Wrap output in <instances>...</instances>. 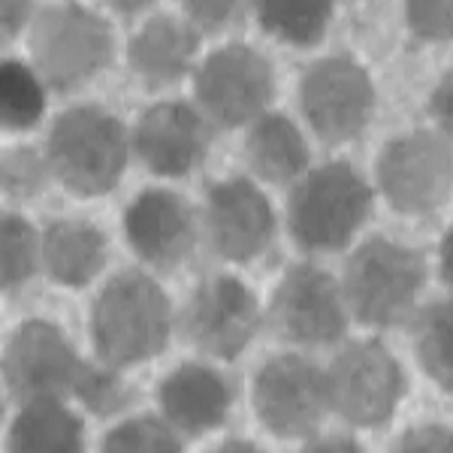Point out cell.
I'll return each mask as SVG.
<instances>
[{"label": "cell", "instance_id": "obj_1", "mask_svg": "<svg viewBox=\"0 0 453 453\" xmlns=\"http://www.w3.org/2000/svg\"><path fill=\"white\" fill-rule=\"evenodd\" d=\"M170 299L149 275L121 273L104 288L91 311V333L106 366H134L170 345Z\"/></svg>", "mask_w": 453, "mask_h": 453}, {"label": "cell", "instance_id": "obj_2", "mask_svg": "<svg viewBox=\"0 0 453 453\" xmlns=\"http://www.w3.org/2000/svg\"><path fill=\"white\" fill-rule=\"evenodd\" d=\"M49 164L73 194L100 196L119 185L127 166V130L100 106L67 109L49 136Z\"/></svg>", "mask_w": 453, "mask_h": 453}, {"label": "cell", "instance_id": "obj_3", "mask_svg": "<svg viewBox=\"0 0 453 453\" xmlns=\"http://www.w3.org/2000/svg\"><path fill=\"white\" fill-rule=\"evenodd\" d=\"M372 211V191L345 160L303 175L288 203V226L299 248L339 251Z\"/></svg>", "mask_w": 453, "mask_h": 453}, {"label": "cell", "instance_id": "obj_4", "mask_svg": "<svg viewBox=\"0 0 453 453\" xmlns=\"http://www.w3.org/2000/svg\"><path fill=\"white\" fill-rule=\"evenodd\" d=\"M423 281L426 263L418 251L381 236L369 239L348 260V309L369 326H396L414 311Z\"/></svg>", "mask_w": 453, "mask_h": 453}, {"label": "cell", "instance_id": "obj_5", "mask_svg": "<svg viewBox=\"0 0 453 453\" xmlns=\"http://www.w3.org/2000/svg\"><path fill=\"white\" fill-rule=\"evenodd\" d=\"M31 55L49 85L70 91L112 61V31L97 12L79 4L49 6L34 25Z\"/></svg>", "mask_w": 453, "mask_h": 453}, {"label": "cell", "instance_id": "obj_6", "mask_svg": "<svg viewBox=\"0 0 453 453\" xmlns=\"http://www.w3.org/2000/svg\"><path fill=\"white\" fill-rule=\"evenodd\" d=\"M378 185L405 215L441 209L453 194V149L429 130L399 136L378 157Z\"/></svg>", "mask_w": 453, "mask_h": 453}, {"label": "cell", "instance_id": "obj_7", "mask_svg": "<svg viewBox=\"0 0 453 453\" xmlns=\"http://www.w3.org/2000/svg\"><path fill=\"white\" fill-rule=\"evenodd\" d=\"M326 384H330L333 411L357 426L387 423L405 393V378L396 357L381 342L348 345L333 360Z\"/></svg>", "mask_w": 453, "mask_h": 453}, {"label": "cell", "instance_id": "obj_8", "mask_svg": "<svg viewBox=\"0 0 453 453\" xmlns=\"http://www.w3.org/2000/svg\"><path fill=\"white\" fill-rule=\"evenodd\" d=\"M254 408L263 426L279 438L314 435L324 414L333 408L326 372L294 354L275 357L254 381Z\"/></svg>", "mask_w": 453, "mask_h": 453}, {"label": "cell", "instance_id": "obj_9", "mask_svg": "<svg viewBox=\"0 0 453 453\" xmlns=\"http://www.w3.org/2000/svg\"><path fill=\"white\" fill-rule=\"evenodd\" d=\"M299 97L314 134L326 142H348L360 136L375 112V88L369 73L350 58H324L305 70Z\"/></svg>", "mask_w": 453, "mask_h": 453}, {"label": "cell", "instance_id": "obj_10", "mask_svg": "<svg viewBox=\"0 0 453 453\" xmlns=\"http://www.w3.org/2000/svg\"><path fill=\"white\" fill-rule=\"evenodd\" d=\"M196 97L224 127L257 121L273 100V67L251 46H224L196 73Z\"/></svg>", "mask_w": 453, "mask_h": 453}, {"label": "cell", "instance_id": "obj_11", "mask_svg": "<svg viewBox=\"0 0 453 453\" xmlns=\"http://www.w3.org/2000/svg\"><path fill=\"white\" fill-rule=\"evenodd\" d=\"M269 318L281 339L330 345L348 330V299L324 269L294 266L275 288Z\"/></svg>", "mask_w": 453, "mask_h": 453}, {"label": "cell", "instance_id": "obj_12", "mask_svg": "<svg viewBox=\"0 0 453 453\" xmlns=\"http://www.w3.org/2000/svg\"><path fill=\"white\" fill-rule=\"evenodd\" d=\"M181 326L191 345L221 360H233L260 326L257 299L239 279L215 275L194 290Z\"/></svg>", "mask_w": 453, "mask_h": 453}, {"label": "cell", "instance_id": "obj_13", "mask_svg": "<svg viewBox=\"0 0 453 453\" xmlns=\"http://www.w3.org/2000/svg\"><path fill=\"white\" fill-rule=\"evenodd\" d=\"M82 369L85 363L64 333L46 320L21 324L4 354V378L21 402L73 393Z\"/></svg>", "mask_w": 453, "mask_h": 453}, {"label": "cell", "instance_id": "obj_14", "mask_svg": "<svg viewBox=\"0 0 453 453\" xmlns=\"http://www.w3.org/2000/svg\"><path fill=\"white\" fill-rule=\"evenodd\" d=\"M206 226L221 257L248 263L273 242L275 215L266 196L248 179H226L206 191Z\"/></svg>", "mask_w": 453, "mask_h": 453}, {"label": "cell", "instance_id": "obj_15", "mask_svg": "<svg viewBox=\"0 0 453 453\" xmlns=\"http://www.w3.org/2000/svg\"><path fill=\"white\" fill-rule=\"evenodd\" d=\"M211 127L188 104H157L136 121L134 149L151 173L188 175L206 160Z\"/></svg>", "mask_w": 453, "mask_h": 453}, {"label": "cell", "instance_id": "obj_16", "mask_svg": "<svg viewBox=\"0 0 453 453\" xmlns=\"http://www.w3.org/2000/svg\"><path fill=\"white\" fill-rule=\"evenodd\" d=\"M130 248L157 269H175L196 242L194 211L175 191L149 188L136 196L124 218Z\"/></svg>", "mask_w": 453, "mask_h": 453}, {"label": "cell", "instance_id": "obj_17", "mask_svg": "<svg viewBox=\"0 0 453 453\" xmlns=\"http://www.w3.org/2000/svg\"><path fill=\"white\" fill-rule=\"evenodd\" d=\"M157 402L170 426L185 435H203L224 423L233 390L221 372L200 363H185L160 381Z\"/></svg>", "mask_w": 453, "mask_h": 453}, {"label": "cell", "instance_id": "obj_18", "mask_svg": "<svg viewBox=\"0 0 453 453\" xmlns=\"http://www.w3.org/2000/svg\"><path fill=\"white\" fill-rule=\"evenodd\" d=\"M200 36L191 25L170 16H157L130 40V67L149 85H170L191 67Z\"/></svg>", "mask_w": 453, "mask_h": 453}, {"label": "cell", "instance_id": "obj_19", "mask_svg": "<svg viewBox=\"0 0 453 453\" xmlns=\"http://www.w3.org/2000/svg\"><path fill=\"white\" fill-rule=\"evenodd\" d=\"M106 263V236L85 221H55L42 236V266L67 288H85Z\"/></svg>", "mask_w": 453, "mask_h": 453}, {"label": "cell", "instance_id": "obj_20", "mask_svg": "<svg viewBox=\"0 0 453 453\" xmlns=\"http://www.w3.org/2000/svg\"><path fill=\"white\" fill-rule=\"evenodd\" d=\"M10 448L21 453H76L82 450V420L67 411L61 396H34L12 420Z\"/></svg>", "mask_w": 453, "mask_h": 453}, {"label": "cell", "instance_id": "obj_21", "mask_svg": "<svg viewBox=\"0 0 453 453\" xmlns=\"http://www.w3.org/2000/svg\"><path fill=\"white\" fill-rule=\"evenodd\" d=\"M245 151L251 170L273 185H288L309 166V145L284 115H260L248 134Z\"/></svg>", "mask_w": 453, "mask_h": 453}, {"label": "cell", "instance_id": "obj_22", "mask_svg": "<svg viewBox=\"0 0 453 453\" xmlns=\"http://www.w3.org/2000/svg\"><path fill=\"white\" fill-rule=\"evenodd\" d=\"M257 19L275 40L314 46L333 19V0H257Z\"/></svg>", "mask_w": 453, "mask_h": 453}, {"label": "cell", "instance_id": "obj_23", "mask_svg": "<svg viewBox=\"0 0 453 453\" xmlns=\"http://www.w3.org/2000/svg\"><path fill=\"white\" fill-rule=\"evenodd\" d=\"M420 366L441 390H453V299L433 303L418 318Z\"/></svg>", "mask_w": 453, "mask_h": 453}, {"label": "cell", "instance_id": "obj_24", "mask_svg": "<svg viewBox=\"0 0 453 453\" xmlns=\"http://www.w3.org/2000/svg\"><path fill=\"white\" fill-rule=\"evenodd\" d=\"M46 112L42 82L25 64L4 61L0 67V119L6 130H27Z\"/></svg>", "mask_w": 453, "mask_h": 453}, {"label": "cell", "instance_id": "obj_25", "mask_svg": "<svg viewBox=\"0 0 453 453\" xmlns=\"http://www.w3.org/2000/svg\"><path fill=\"white\" fill-rule=\"evenodd\" d=\"M42 260V242L36 236V230L25 218L19 215H4L0 224V273H4V288L16 290L27 279H34V273L40 269Z\"/></svg>", "mask_w": 453, "mask_h": 453}, {"label": "cell", "instance_id": "obj_26", "mask_svg": "<svg viewBox=\"0 0 453 453\" xmlns=\"http://www.w3.org/2000/svg\"><path fill=\"white\" fill-rule=\"evenodd\" d=\"M106 450H121V453H175L181 450L179 435L173 433V426L160 423L155 418H140V420H127L121 426H115L104 441Z\"/></svg>", "mask_w": 453, "mask_h": 453}, {"label": "cell", "instance_id": "obj_27", "mask_svg": "<svg viewBox=\"0 0 453 453\" xmlns=\"http://www.w3.org/2000/svg\"><path fill=\"white\" fill-rule=\"evenodd\" d=\"M115 366H88L82 369V375H79L76 387H73V396H76L88 411H94L97 418H106V414H115L121 411L124 405H127L130 393L127 387L119 375L112 372Z\"/></svg>", "mask_w": 453, "mask_h": 453}, {"label": "cell", "instance_id": "obj_28", "mask_svg": "<svg viewBox=\"0 0 453 453\" xmlns=\"http://www.w3.org/2000/svg\"><path fill=\"white\" fill-rule=\"evenodd\" d=\"M52 164L42 160L36 151H10L4 160V188L12 196H34L40 188H46Z\"/></svg>", "mask_w": 453, "mask_h": 453}, {"label": "cell", "instance_id": "obj_29", "mask_svg": "<svg viewBox=\"0 0 453 453\" xmlns=\"http://www.w3.org/2000/svg\"><path fill=\"white\" fill-rule=\"evenodd\" d=\"M408 25L423 40H450L453 0H405Z\"/></svg>", "mask_w": 453, "mask_h": 453}, {"label": "cell", "instance_id": "obj_30", "mask_svg": "<svg viewBox=\"0 0 453 453\" xmlns=\"http://www.w3.org/2000/svg\"><path fill=\"white\" fill-rule=\"evenodd\" d=\"M245 0H185V10L194 25L206 31H221L230 21L242 16Z\"/></svg>", "mask_w": 453, "mask_h": 453}, {"label": "cell", "instance_id": "obj_31", "mask_svg": "<svg viewBox=\"0 0 453 453\" xmlns=\"http://www.w3.org/2000/svg\"><path fill=\"white\" fill-rule=\"evenodd\" d=\"M399 450H441L450 453L453 450V429L448 426H418V429H408L405 435L399 438L396 444Z\"/></svg>", "mask_w": 453, "mask_h": 453}, {"label": "cell", "instance_id": "obj_32", "mask_svg": "<svg viewBox=\"0 0 453 453\" xmlns=\"http://www.w3.org/2000/svg\"><path fill=\"white\" fill-rule=\"evenodd\" d=\"M429 115L438 121V127L453 140V67L444 73L441 82L435 85L433 97H429Z\"/></svg>", "mask_w": 453, "mask_h": 453}, {"label": "cell", "instance_id": "obj_33", "mask_svg": "<svg viewBox=\"0 0 453 453\" xmlns=\"http://www.w3.org/2000/svg\"><path fill=\"white\" fill-rule=\"evenodd\" d=\"M27 12H31V0H0V21H4L6 40L25 25Z\"/></svg>", "mask_w": 453, "mask_h": 453}, {"label": "cell", "instance_id": "obj_34", "mask_svg": "<svg viewBox=\"0 0 453 453\" xmlns=\"http://www.w3.org/2000/svg\"><path fill=\"white\" fill-rule=\"evenodd\" d=\"M309 450H360V444L354 441L350 435H333L324 438V441H309Z\"/></svg>", "mask_w": 453, "mask_h": 453}, {"label": "cell", "instance_id": "obj_35", "mask_svg": "<svg viewBox=\"0 0 453 453\" xmlns=\"http://www.w3.org/2000/svg\"><path fill=\"white\" fill-rule=\"evenodd\" d=\"M441 275H444V281L453 288V226L448 230V236H444V242H441Z\"/></svg>", "mask_w": 453, "mask_h": 453}, {"label": "cell", "instance_id": "obj_36", "mask_svg": "<svg viewBox=\"0 0 453 453\" xmlns=\"http://www.w3.org/2000/svg\"><path fill=\"white\" fill-rule=\"evenodd\" d=\"M109 4H112L115 10H121V12H140V10H145V6L151 4V0H109Z\"/></svg>", "mask_w": 453, "mask_h": 453}, {"label": "cell", "instance_id": "obj_37", "mask_svg": "<svg viewBox=\"0 0 453 453\" xmlns=\"http://www.w3.org/2000/svg\"><path fill=\"white\" fill-rule=\"evenodd\" d=\"M224 450H257L254 444H245V441H230V444H224Z\"/></svg>", "mask_w": 453, "mask_h": 453}]
</instances>
